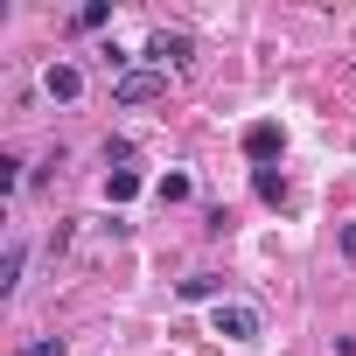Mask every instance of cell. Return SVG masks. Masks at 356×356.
<instances>
[{
	"label": "cell",
	"mask_w": 356,
	"mask_h": 356,
	"mask_svg": "<svg viewBox=\"0 0 356 356\" xmlns=\"http://www.w3.org/2000/svg\"><path fill=\"white\" fill-rule=\"evenodd\" d=\"M217 335H231V342H259V335H266V314L245 307V300H217Z\"/></svg>",
	"instance_id": "cell-2"
},
{
	"label": "cell",
	"mask_w": 356,
	"mask_h": 356,
	"mask_svg": "<svg viewBox=\"0 0 356 356\" xmlns=\"http://www.w3.org/2000/svg\"><path fill=\"white\" fill-rule=\"evenodd\" d=\"M15 189H22V161L0 154V196H15Z\"/></svg>",
	"instance_id": "cell-12"
},
{
	"label": "cell",
	"mask_w": 356,
	"mask_h": 356,
	"mask_svg": "<svg viewBox=\"0 0 356 356\" xmlns=\"http://www.w3.org/2000/svg\"><path fill=\"white\" fill-rule=\"evenodd\" d=\"M280 154H286V133H280L273 119H252V126H245V161H252V168H273Z\"/></svg>",
	"instance_id": "cell-3"
},
{
	"label": "cell",
	"mask_w": 356,
	"mask_h": 356,
	"mask_svg": "<svg viewBox=\"0 0 356 356\" xmlns=\"http://www.w3.org/2000/svg\"><path fill=\"white\" fill-rule=\"evenodd\" d=\"M217 293H224L217 273H189V280H182V300H217Z\"/></svg>",
	"instance_id": "cell-8"
},
{
	"label": "cell",
	"mask_w": 356,
	"mask_h": 356,
	"mask_svg": "<svg viewBox=\"0 0 356 356\" xmlns=\"http://www.w3.org/2000/svg\"><path fill=\"white\" fill-rule=\"evenodd\" d=\"M105 196H112V203H133V196H140V175H133V168H112V175H105Z\"/></svg>",
	"instance_id": "cell-7"
},
{
	"label": "cell",
	"mask_w": 356,
	"mask_h": 356,
	"mask_svg": "<svg viewBox=\"0 0 356 356\" xmlns=\"http://www.w3.org/2000/svg\"><path fill=\"white\" fill-rule=\"evenodd\" d=\"M161 91H168V70H154V63H140V70H126V77L112 84V98H119V105H154Z\"/></svg>",
	"instance_id": "cell-1"
},
{
	"label": "cell",
	"mask_w": 356,
	"mask_h": 356,
	"mask_svg": "<svg viewBox=\"0 0 356 356\" xmlns=\"http://www.w3.org/2000/svg\"><path fill=\"white\" fill-rule=\"evenodd\" d=\"M342 259H356V224H342Z\"/></svg>",
	"instance_id": "cell-14"
},
{
	"label": "cell",
	"mask_w": 356,
	"mask_h": 356,
	"mask_svg": "<svg viewBox=\"0 0 356 356\" xmlns=\"http://www.w3.org/2000/svg\"><path fill=\"white\" fill-rule=\"evenodd\" d=\"M189 49H196V42H189L182 29H154V35H147V63H154V70H168V63H189Z\"/></svg>",
	"instance_id": "cell-4"
},
{
	"label": "cell",
	"mask_w": 356,
	"mask_h": 356,
	"mask_svg": "<svg viewBox=\"0 0 356 356\" xmlns=\"http://www.w3.org/2000/svg\"><path fill=\"white\" fill-rule=\"evenodd\" d=\"M42 91H49L56 105H77V98H84V70H77V63H49V70H42Z\"/></svg>",
	"instance_id": "cell-5"
},
{
	"label": "cell",
	"mask_w": 356,
	"mask_h": 356,
	"mask_svg": "<svg viewBox=\"0 0 356 356\" xmlns=\"http://www.w3.org/2000/svg\"><path fill=\"white\" fill-rule=\"evenodd\" d=\"M105 22H112L105 0H84V8H77V29H105Z\"/></svg>",
	"instance_id": "cell-11"
},
{
	"label": "cell",
	"mask_w": 356,
	"mask_h": 356,
	"mask_svg": "<svg viewBox=\"0 0 356 356\" xmlns=\"http://www.w3.org/2000/svg\"><path fill=\"white\" fill-rule=\"evenodd\" d=\"M22 266H29V245H8V252H0V293L22 286Z\"/></svg>",
	"instance_id": "cell-6"
},
{
	"label": "cell",
	"mask_w": 356,
	"mask_h": 356,
	"mask_svg": "<svg viewBox=\"0 0 356 356\" xmlns=\"http://www.w3.org/2000/svg\"><path fill=\"white\" fill-rule=\"evenodd\" d=\"M22 356H70V349H63V335H35Z\"/></svg>",
	"instance_id": "cell-13"
},
{
	"label": "cell",
	"mask_w": 356,
	"mask_h": 356,
	"mask_svg": "<svg viewBox=\"0 0 356 356\" xmlns=\"http://www.w3.org/2000/svg\"><path fill=\"white\" fill-rule=\"evenodd\" d=\"M154 196H161V203H189V196H196V182H189V175H161Z\"/></svg>",
	"instance_id": "cell-9"
},
{
	"label": "cell",
	"mask_w": 356,
	"mask_h": 356,
	"mask_svg": "<svg viewBox=\"0 0 356 356\" xmlns=\"http://www.w3.org/2000/svg\"><path fill=\"white\" fill-rule=\"evenodd\" d=\"M252 189H259V203H280V196H286V182H280V168H259V175H252Z\"/></svg>",
	"instance_id": "cell-10"
}]
</instances>
